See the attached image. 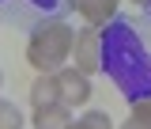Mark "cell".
<instances>
[{
	"mask_svg": "<svg viewBox=\"0 0 151 129\" xmlns=\"http://www.w3.org/2000/svg\"><path fill=\"white\" fill-rule=\"evenodd\" d=\"M129 114L151 125V95H144V99H132V110H129Z\"/></svg>",
	"mask_w": 151,
	"mask_h": 129,
	"instance_id": "obj_9",
	"label": "cell"
},
{
	"mask_svg": "<svg viewBox=\"0 0 151 129\" xmlns=\"http://www.w3.org/2000/svg\"><path fill=\"white\" fill-rule=\"evenodd\" d=\"M72 46H76L72 27L64 19H45L27 42V65L34 72H57L64 69V61H72Z\"/></svg>",
	"mask_w": 151,
	"mask_h": 129,
	"instance_id": "obj_1",
	"label": "cell"
},
{
	"mask_svg": "<svg viewBox=\"0 0 151 129\" xmlns=\"http://www.w3.org/2000/svg\"><path fill=\"white\" fill-rule=\"evenodd\" d=\"M0 87H4V72H0Z\"/></svg>",
	"mask_w": 151,
	"mask_h": 129,
	"instance_id": "obj_12",
	"label": "cell"
},
{
	"mask_svg": "<svg viewBox=\"0 0 151 129\" xmlns=\"http://www.w3.org/2000/svg\"><path fill=\"white\" fill-rule=\"evenodd\" d=\"M76 12L83 15V23H91V27H102V23H110L117 15V8H121V0H68Z\"/></svg>",
	"mask_w": 151,
	"mask_h": 129,
	"instance_id": "obj_4",
	"label": "cell"
},
{
	"mask_svg": "<svg viewBox=\"0 0 151 129\" xmlns=\"http://www.w3.org/2000/svg\"><path fill=\"white\" fill-rule=\"evenodd\" d=\"M34 129H68L72 125V106L64 103H49V106H34V118H30Z\"/></svg>",
	"mask_w": 151,
	"mask_h": 129,
	"instance_id": "obj_5",
	"label": "cell"
},
{
	"mask_svg": "<svg viewBox=\"0 0 151 129\" xmlns=\"http://www.w3.org/2000/svg\"><path fill=\"white\" fill-rule=\"evenodd\" d=\"M132 4H136V8H144V4H147V0H132Z\"/></svg>",
	"mask_w": 151,
	"mask_h": 129,
	"instance_id": "obj_11",
	"label": "cell"
},
{
	"mask_svg": "<svg viewBox=\"0 0 151 129\" xmlns=\"http://www.w3.org/2000/svg\"><path fill=\"white\" fill-rule=\"evenodd\" d=\"M49 103H60L57 72H38V80L30 84V106H49Z\"/></svg>",
	"mask_w": 151,
	"mask_h": 129,
	"instance_id": "obj_6",
	"label": "cell"
},
{
	"mask_svg": "<svg viewBox=\"0 0 151 129\" xmlns=\"http://www.w3.org/2000/svg\"><path fill=\"white\" fill-rule=\"evenodd\" d=\"M68 129H113V118L106 110H87L83 118H72Z\"/></svg>",
	"mask_w": 151,
	"mask_h": 129,
	"instance_id": "obj_7",
	"label": "cell"
},
{
	"mask_svg": "<svg viewBox=\"0 0 151 129\" xmlns=\"http://www.w3.org/2000/svg\"><path fill=\"white\" fill-rule=\"evenodd\" d=\"M27 125V118L19 110L12 99H0V129H23Z\"/></svg>",
	"mask_w": 151,
	"mask_h": 129,
	"instance_id": "obj_8",
	"label": "cell"
},
{
	"mask_svg": "<svg viewBox=\"0 0 151 129\" xmlns=\"http://www.w3.org/2000/svg\"><path fill=\"white\" fill-rule=\"evenodd\" d=\"M121 129H151V125H147V122H140V118H132V114H129V122H121Z\"/></svg>",
	"mask_w": 151,
	"mask_h": 129,
	"instance_id": "obj_10",
	"label": "cell"
},
{
	"mask_svg": "<svg viewBox=\"0 0 151 129\" xmlns=\"http://www.w3.org/2000/svg\"><path fill=\"white\" fill-rule=\"evenodd\" d=\"M72 65L79 69V72L94 76L98 69H102V31L98 27H83L79 34H76V46H72Z\"/></svg>",
	"mask_w": 151,
	"mask_h": 129,
	"instance_id": "obj_2",
	"label": "cell"
},
{
	"mask_svg": "<svg viewBox=\"0 0 151 129\" xmlns=\"http://www.w3.org/2000/svg\"><path fill=\"white\" fill-rule=\"evenodd\" d=\"M57 87H60V103L64 106H87L91 103V76L79 72L76 65H64V69H57Z\"/></svg>",
	"mask_w": 151,
	"mask_h": 129,
	"instance_id": "obj_3",
	"label": "cell"
}]
</instances>
